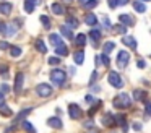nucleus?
Listing matches in <instances>:
<instances>
[{"label": "nucleus", "instance_id": "nucleus-1", "mask_svg": "<svg viewBox=\"0 0 151 133\" xmlns=\"http://www.w3.org/2000/svg\"><path fill=\"white\" fill-rule=\"evenodd\" d=\"M50 80H52V83L55 86H63L67 81V73L63 70H60V68H54L50 71Z\"/></svg>", "mask_w": 151, "mask_h": 133}, {"label": "nucleus", "instance_id": "nucleus-2", "mask_svg": "<svg viewBox=\"0 0 151 133\" xmlns=\"http://www.w3.org/2000/svg\"><path fill=\"white\" fill-rule=\"evenodd\" d=\"M114 106L117 107V109H127V107L130 106V97H128V94H125V93L117 94L115 99H114Z\"/></svg>", "mask_w": 151, "mask_h": 133}, {"label": "nucleus", "instance_id": "nucleus-3", "mask_svg": "<svg viewBox=\"0 0 151 133\" xmlns=\"http://www.w3.org/2000/svg\"><path fill=\"white\" fill-rule=\"evenodd\" d=\"M52 93H54L52 86L47 83H39L36 86V94L39 97H49V96H52Z\"/></svg>", "mask_w": 151, "mask_h": 133}, {"label": "nucleus", "instance_id": "nucleus-4", "mask_svg": "<svg viewBox=\"0 0 151 133\" xmlns=\"http://www.w3.org/2000/svg\"><path fill=\"white\" fill-rule=\"evenodd\" d=\"M107 81H109V84H111V86L117 88V89H120V88L124 86V80L120 78V75H119L117 71H109Z\"/></svg>", "mask_w": 151, "mask_h": 133}, {"label": "nucleus", "instance_id": "nucleus-5", "mask_svg": "<svg viewBox=\"0 0 151 133\" xmlns=\"http://www.w3.org/2000/svg\"><path fill=\"white\" fill-rule=\"evenodd\" d=\"M128 62H130V54H128L127 50H120L117 54V65L120 68H124V67H127L128 65Z\"/></svg>", "mask_w": 151, "mask_h": 133}, {"label": "nucleus", "instance_id": "nucleus-6", "mask_svg": "<svg viewBox=\"0 0 151 133\" xmlns=\"http://www.w3.org/2000/svg\"><path fill=\"white\" fill-rule=\"evenodd\" d=\"M81 109H80V106L78 104H70L68 106V115H70V119H73V120H76V119H80L81 117Z\"/></svg>", "mask_w": 151, "mask_h": 133}, {"label": "nucleus", "instance_id": "nucleus-7", "mask_svg": "<svg viewBox=\"0 0 151 133\" xmlns=\"http://www.w3.org/2000/svg\"><path fill=\"white\" fill-rule=\"evenodd\" d=\"M23 81H24V75L21 73H17V76H15V93H21V88H23Z\"/></svg>", "mask_w": 151, "mask_h": 133}, {"label": "nucleus", "instance_id": "nucleus-8", "mask_svg": "<svg viewBox=\"0 0 151 133\" xmlns=\"http://www.w3.org/2000/svg\"><path fill=\"white\" fill-rule=\"evenodd\" d=\"M119 21H120V24H124V26H132V24H133V18H132L128 13L119 15Z\"/></svg>", "mask_w": 151, "mask_h": 133}, {"label": "nucleus", "instance_id": "nucleus-9", "mask_svg": "<svg viewBox=\"0 0 151 133\" xmlns=\"http://www.w3.org/2000/svg\"><path fill=\"white\" fill-rule=\"evenodd\" d=\"M47 125L59 130V128H62V127H63V123H62V120H60L59 117H50V119L47 120Z\"/></svg>", "mask_w": 151, "mask_h": 133}, {"label": "nucleus", "instance_id": "nucleus-10", "mask_svg": "<svg viewBox=\"0 0 151 133\" xmlns=\"http://www.w3.org/2000/svg\"><path fill=\"white\" fill-rule=\"evenodd\" d=\"M122 44H125L130 49H137V41H135V37H132V36H124V37H122Z\"/></svg>", "mask_w": 151, "mask_h": 133}, {"label": "nucleus", "instance_id": "nucleus-11", "mask_svg": "<svg viewBox=\"0 0 151 133\" xmlns=\"http://www.w3.org/2000/svg\"><path fill=\"white\" fill-rule=\"evenodd\" d=\"M12 10H13V5L10 2H2L0 3V13L2 15H10Z\"/></svg>", "mask_w": 151, "mask_h": 133}, {"label": "nucleus", "instance_id": "nucleus-12", "mask_svg": "<svg viewBox=\"0 0 151 133\" xmlns=\"http://www.w3.org/2000/svg\"><path fill=\"white\" fill-rule=\"evenodd\" d=\"M85 23L88 26H96L98 24V16H96L94 13H88V15L85 16Z\"/></svg>", "mask_w": 151, "mask_h": 133}, {"label": "nucleus", "instance_id": "nucleus-13", "mask_svg": "<svg viewBox=\"0 0 151 133\" xmlns=\"http://www.w3.org/2000/svg\"><path fill=\"white\" fill-rule=\"evenodd\" d=\"M55 54H57V57H67V55H68V47H67L65 44L57 45V47H55Z\"/></svg>", "mask_w": 151, "mask_h": 133}, {"label": "nucleus", "instance_id": "nucleus-14", "mask_svg": "<svg viewBox=\"0 0 151 133\" xmlns=\"http://www.w3.org/2000/svg\"><path fill=\"white\" fill-rule=\"evenodd\" d=\"M50 10H52L54 15H59V16H62L63 13H65V10H63V6L60 5V3H52V5H50Z\"/></svg>", "mask_w": 151, "mask_h": 133}, {"label": "nucleus", "instance_id": "nucleus-15", "mask_svg": "<svg viewBox=\"0 0 151 133\" xmlns=\"http://www.w3.org/2000/svg\"><path fill=\"white\" fill-rule=\"evenodd\" d=\"M49 41H50V44H52L54 47H57V45H62V44H63V42H62V37H60L59 34H54V32L49 36Z\"/></svg>", "mask_w": 151, "mask_h": 133}, {"label": "nucleus", "instance_id": "nucleus-16", "mask_svg": "<svg viewBox=\"0 0 151 133\" xmlns=\"http://www.w3.org/2000/svg\"><path fill=\"white\" fill-rule=\"evenodd\" d=\"M102 123H104L106 127H111V125H115V117L112 115V114H106L104 115V119H102Z\"/></svg>", "mask_w": 151, "mask_h": 133}, {"label": "nucleus", "instance_id": "nucleus-17", "mask_svg": "<svg viewBox=\"0 0 151 133\" xmlns=\"http://www.w3.org/2000/svg\"><path fill=\"white\" fill-rule=\"evenodd\" d=\"M73 60H75V63L81 65L83 62H85V52H83V50L75 52V54H73Z\"/></svg>", "mask_w": 151, "mask_h": 133}, {"label": "nucleus", "instance_id": "nucleus-18", "mask_svg": "<svg viewBox=\"0 0 151 133\" xmlns=\"http://www.w3.org/2000/svg\"><path fill=\"white\" fill-rule=\"evenodd\" d=\"M60 32H62L65 37H68V39H73V32H72V28H68L67 24H62L60 26Z\"/></svg>", "mask_w": 151, "mask_h": 133}, {"label": "nucleus", "instance_id": "nucleus-19", "mask_svg": "<svg viewBox=\"0 0 151 133\" xmlns=\"http://www.w3.org/2000/svg\"><path fill=\"white\" fill-rule=\"evenodd\" d=\"M0 114H2V115H5V117H10L12 115V109L5 102H0Z\"/></svg>", "mask_w": 151, "mask_h": 133}, {"label": "nucleus", "instance_id": "nucleus-20", "mask_svg": "<svg viewBox=\"0 0 151 133\" xmlns=\"http://www.w3.org/2000/svg\"><path fill=\"white\" fill-rule=\"evenodd\" d=\"M34 6H36V3L31 2V0H26V2L23 3V8H24V12H26V13H33L34 12Z\"/></svg>", "mask_w": 151, "mask_h": 133}, {"label": "nucleus", "instance_id": "nucleus-21", "mask_svg": "<svg viewBox=\"0 0 151 133\" xmlns=\"http://www.w3.org/2000/svg\"><path fill=\"white\" fill-rule=\"evenodd\" d=\"M145 97H146V93L141 89H135L133 91V99L135 101H145Z\"/></svg>", "mask_w": 151, "mask_h": 133}, {"label": "nucleus", "instance_id": "nucleus-22", "mask_svg": "<svg viewBox=\"0 0 151 133\" xmlns=\"http://www.w3.org/2000/svg\"><path fill=\"white\" fill-rule=\"evenodd\" d=\"M114 47H115V44L112 41H109V42H106L104 44V49H102V54H106V55H109L112 50H114Z\"/></svg>", "mask_w": 151, "mask_h": 133}, {"label": "nucleus", "instance_id": "nucleus-23", "mask_svg": "<svg viewBox=\"0 0 151 133\" xmlns=\"http://www.w3.org/2000/svg\"><path fill=\"white\" fill-rule=\"evenodd\" d=\"M34 45H36V49L41 52V54H46V52H47V47H46V44H44L42 39H37L36 44H34Z\"/></svg>", "mask_w": 151, "mask_h": 133}, {"label": "nucleus", "instance_id": "nucleus-24", "mask_svg": "<svg viewBox=\"0 0 151 133\" xmlns=\"http://www.w3.org/2000/svg\"><path fill=\"white\" fill-rule=\"evenodd\" d=\"M133 8H135V12H138V13L146 12V5H145L143 2H133Z\"/></svg>", "mask_w": 151, "mask_h": 133}, {"label": "nucleus", "instance_id": "nucleus-25", "mask_svg": "<svg viewBox=\"0 0 151 133\" xmlns=\"http://www.w3.org/2000/svg\"><path fill=\"white\" fill-rule=\"evenodd\" d=\"M10 55L13 58H18L21 55V47H18V45H12L10 47Z\"/></svg>", "mask_w": 151, "mask_h": 133}, {"label": "nucleus", "instance_id": "nucleus-26", "mask_svg": "<svg viewBox=\"0 0 151 133\" xmlns=\"http://www.w3.org/2000/svg\"><path fill=\"white\" fill-rule=\"evenodd\" d=\"M75 44L80 45V47H83V45L86 44V36H85V34H78V36L75 37Z\"/></svg>", "mask_w": 151, "mask_h": 133}, {"label": "nucleus", "instance_id": "nucleus-27", "mask_svg": "<svg viewBox=\"0 0 151 133\" xmlns=\"http://www.w3.org/2000/svg\"><path fill=\"white\" fill-rule=\"evenodd\" d=\"M67 26H68V28H78V19L76 18H73V16H68V18H67Z\"/></svg>", "mask_w": 151, "mask_h": 133}, {"label": "nucleus", "instance_id": "nucleus-28", "mask_svg": "<svg viewBox=\"0 0 151 133\" xmlns=\"http://www.w3.org/2000/svg\"><path fill=\"white\" fill-rule=\"evenodd\" d=\"M17 34V26L15 24H7V31H5V36H15Z\"/></svg>", "mask_w": 151, "mask_h": 133}, {"label": "nucleus", "instance_id": "nucleus-29", "mask_svg": "<svg viewBox=\"0 0 151 133\" xmlns=\"http://www.w3.org/2000/svg\"><path fill=\"white\" fill-rule=\"evenodd\" d=\"M31 110H33V109H23V110H21V112L17 115V119H15V122H20V120H23V119H24V117H28V114H29Z\"/></svg>", "mask_w": 151, "mask_h": 133}, {"label": "nucleus", "instance_id": "nucleus-30", "mask_svg": "<svg viewBox=\"0 0 151 133\" xmlns=\"http://www.w3.org/2000/svg\"><path fill=\"white\" fill-rule=\"evenodd\" d=\"M89 36H91L93 41H99V39H101V31H99V29H96V28H93L91 32H89Z\"/></svg>", "mask_w": 151, "mask_h": 133}, {"label": "nucleus", "instance_id": "nucleus-31", "mask_svg": "<svg viewBox=\"0 0 151 133\" xmlns=\"http://www.w3.org/2000/svg\"><path fill=\"white\" fill-rule=\"evenodd\" d=\"M83 6L91 10V8H94V6H98V0H86V2H83Z\"/></svg>", "mask_w": 151, "mask_h": 133}, {"label": "nucleus", "instance_id": "nucleus-32", "mask_svg": "<svg viewBox=\"0 0 151 133\" xmlns=\"http://www.w3.org/2000/svg\"><path fill=\"white\" fill-rule=\"evenodd\" d=\"M23 128L26 130L28 133H36V128H34V127L31 125V123L28 122V120H24V122H23Z\"/></svg>", "mask_w": 151, "mask_h": 133}, {"label": "nucleus", "instance_id": "nucleus-33", "mask_svg": "<svg viewBox=\"0 0 151 133\" xmlns=\"http://www.w3.org/2000/svg\"><path fill=\"white\" fill-rule=\"evenodd\" d=\"M41 23H42V24L46 26V28H50V19L47 18L46 15H41Z\"/></svg>", "mask_w": 151, "mask_h": 133}, {"label": "nucleus", "instance_id": "nucleus-34", "mask_svg": "<svg viewBox=\"0 0 151 133\" xmlns=\"http://www.w3.org/2000/svg\"><path fill=\"white\" fill-rule=\"evenodd\" d=\"M49 65H59L60 63V58L59 57H49Z\"/></svg>", "mask_w": 151, "mask_h": 133}, {"label": "nucleus", "instance_id": "nucleus-35", "mask_svg": "<svg viewBox=\"0 0 151 133\" xmlns=\"http://www.w3.org/2000/svg\"><path fill=\"white\" fill-rule=\"evenodd\" d=\"M115 31L117 32H120V34H125V32H127V26H124V24H119V26H115Z\"/></svg>", "mask_w": 151, "mask_h": 133}, {"label": "nucleus", "instance_id": "nucleus-36", "mask_svg": "<svg viewBox=\"0 0 151 133\" xmlns=\"http://www.w3.org/2000/svg\"><path fill=\"white\" fill-rule=\"evenodd\" d=\"M101 60H102V65H106V67L111 63V60H109V57L106 54H101Z\"/></svg>", "mask_w": 151, "mask_h": 133}, {"label": "nucleus", "instance_id": "nucleus-37", "mask_svg": "<svg viewBox=\"0 0 151 133\" xmlns=\"http://www.w3.org/2000/svg\"><path fill=\"white\" fill-rule=\"evenodd\" d=\"M7 73H8V67L7 65H0V75L7 76Z\"/></svg>", "mask_w": 151, "mask_h": 133}, {"label": "nucleus", "instance_id": "nucleus-38", "mask_svg": "<svg viewBox=\"0 0 151 133\" xmlns=\"http://www.w3.org/2000/svg\"><path fill=\"white\" fill-rule=\"evenodd\" d=\"M145 114L151 117V102H146V106H145Z\"/></svg>", "mask_w": 151, "mask_h": 133}, {"label": "nucleus", "instance_id": "nucleus-39", "mask_svg": "<svg viewBox=\"0 0 151 133\" xmlns=\"http://www.w3.org/2000/svg\"><path fill=\"white\" fill-rule=\"evenodd\" d=\"M0 49H2V50H7V49H10V47H8V42H7V41H0Z\"/></svg>", "mask_w": 151, "mask_h": 133}, {"label": "nucleus", "instance_id": "nucleus-40", "mask_svg": "<svg viewBox=\"0 0 151 133\" xmlns=\"http://www.w3.org/2000/svg\"><path fill=\"white\" fill-rule=\"evenodd\" d=\"M96 78H98V71H93V73H91V80H89V84H93V83H94V81H96Z\"/></svg>", "mask_w": 151, "mask_h": 133}, {"label": "nucleus", "instance_id": "nucleus-41", "mask_svg": "<svg viewBox=\"0 0 151 133\" xmlns=\"http://www.w3.org/2000/svg\"><path fill=\"white\" fill-rule=\"evenodd\" d=\"M0 91H2V93H8V91H10V86H8V84H2V86H0Z\"/></svg>", "mask_w": 151, "mask_h": 133}, {"label": "nucleus", "instance_id": "nucleus-42", "mask_svg": "<svg viewBox=\"0 0 151 133\" xmlns=\"http://www.w3.org/2000/svg\"><path fill=\"white\" fill-rule=\"evenodd\" d=\"M102 23H104V26H106L107 29L112 28V24H111V21H109V18H104V19H102Z\"/></svg>", "mask_w": 151, "mask_h": 133}, {"label": "nucleus", "instance_id": "nucleus-43", "mask_svg": "<svg viewBox=\"0 0 151 133\" xmlns=\"http://www.w3.org/2000/svg\"><path fill=\"white\" fill-rule=\"evenodd\" d=\"M94 62H96V65H98V67H101V65H102V60H101V55H96Z\"/></svg>", "mask_w": 151, "mask_h": 133}, {"label": "nucleus", "instance_id": "nucleus-44", "mask_svg": "<svg viewBox=\"0 0 151 133\" xmlns=\"http://www.w3.org/2000/svg\"><path fill=\"white\" fill-rule=\"evenodd\" d=\"M5 31H7V24H5V23H0V32L5 34Z\"/></svg>", "mask_w": 151, "mask_h": 133}, {"label": "nucleus", "instance_id": "nucleus-45", "mask_svg": "<svg viewBox=\"0 0 151 133\" xmlns=\"http://www.w3.org/2000/svg\"><path fill=\"white\" fill-rule=\"evenodd\" d=\"M109 2V6H111V8H115V6H117V0H107Z\"/></svg>", "mask_w": 151, "mask_h": 133}, {"label": "nucleus", "instance_id": "nucleus-46", "mask_svg": "<svg viewBox=\"0 0 151 133\" xmlns=\"http://www.w3.org/2000/svg\"><path fill=\"white\" fill-rule=\"evenodd\" d=\"M138 68H145V67H146V62H145V60H138Z\"/></svg>", "mask_w": 151, "mask_h": 133}, {"label": "nucleus", "instance_id": "nucleus-47", "mask_svg": "<svg viewBox=\"0 0 151 133\" xmlns=\"http://www.w3.org/2000/svg\"><path fill=\"white\" fill-rule=\"evenodd\" d=\"M130 0H117V5H127Z\"/></svg>", "mask_w": 151, "mask_h": 133}, {"label": "nucleus", "instance_id": "nucleus-48", "mask_svg": "<svg viewBox=\"0 0 151 133\" xmlns=\"http://www.w3.org/2000/svg\"><path fill=\"white\" fill-rule=\"evenodd\" d=\"M85 128H93V122H91V120L85 123Z\"/></svg>", "mask_w": 151, "mask_h": 133}, {"label": "nucleus", "instance_id": "nucleus-49", "mask_svg": "<svg viewBox=\"0 0 151 133\" xmlns=\"http://www.w3.org/2000/svg\"><path fill=\"white\" fill-rule=\"evenodd\" d=\"M133 128H135V130H141V123H137V122H135V123H133Z\"/></svg>", "mask_w": 151, "mask_h": 133}, {"label": "nucleus", "instance_id": "nucleus-50", "mask_svg": "<svg viewBox=\"0 0 151 133\" xmlns=\"http://www.w3.org/2000/svg\"><path fill=\"white\" fill-rule=\"evenodd\" d=\"M2 99H4V93H0V102H2Z\"/></svg>", "mask_w": 151, "mask_h": 133}, {"label": "nucleus", "instance_id": "nucleus-51", "mask_svg": "<svg viewBox=\"0 0 151 133\" xmlns=\"http://www.w3.org/2000/svg\"><path fill=\"white\" fill-rule=\"evenodd\" d=\"M31 2H34V3H37V2H39V0H31Z\"/></svg>", "mask_w": 151, "mask_h": 133}, {"label": "nucleus", "instance_id": "nucleus-52", "mask_svg": "<svg viewBox=\"0 0 151 133\" xmlns=\"http://www.w3.org/2000/svg\"><path fill=\"white\" fill-rule=\"evenodd\" d=\"M80 2H83V0H80Z\"/></svg>", "mask_w": 151, "mask_h": 133}, {"label": "nucleus", "instance_id": "nucleus-53", "mask_svg": "<svg viewBox=\"0 0 151 133\" xmlns=\"http://www.w3.org/2000/svg\"><path fill=\"white\" fill-rule=\"evenodd\" d=\"M146 2H148V0H146Z\"/></svg>", "mask_w": 151, "mask_h": 133}]
</instances>
